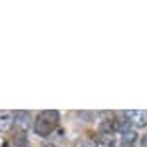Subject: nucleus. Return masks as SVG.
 <instances>
[{
	"label": "nucleus",
	"mask_w": 147,
	"mask_h": 147,
	"mask_svg": "<svg viewBox=\"0 0 147 147\" xmlns=\"http://www.w3.org/2000/svg\"><path fill=\"white\" fill-rule=\"evenodd\" d=\"M58 121H60V113L54 111V109H48V111H40L34 119V131L42 137L50 135L56 127H58Z\"/></svg>",
	"instance_id": "1"
},
{
	"label": "nucleus",
	"mask_w": 147,
	"mask_h": 147,
	"mask_svg": "<svg viewBox=\"0 0 147 147\" xmlns=\"http://www.w3.org/2000/svg\"><path fill=\"white\" fill-rule=\"evenodd\" d=\"M125 117L133 129H141L147 127V109H133V111H125Z\"/></svg>",
	"instance_id": "2"
},
{
	"label": "nucleus",
	"mask_w": 147,
	"mask_h": 147,
	"mask_svg": "<svg viewBox=\"0 0 147 147\" xmlns=\"http://www.w3.org/2000/svg\"><path fill=\"white\" fill-rule=\"evenodd\" d=\"M14 125V113L12 111H0V131L6 133Z\"/></svg>",
	"instance_id": "3"
},
{
	"label": "nucleus",
	"mask_w": 147,
	"mask_h": 147,
	"mask_svg": "<svg viewBox=\"0 0 147 147\" xmlns=\"http://www.w3.org/2000/svg\"><path fill=\"white\" fill-rule=\"evenodd\" d=\"M94 145L96 147H117V141H115L113 135H103V133H99L98 137H96V141H94Z\"/></svg>",
	"instance_id": "4"
},
{
	"label": "nucleus",
	"mask_w": 147,
	"mask_h": 147,
	"mask_svg": "<svg viewBox=\"0 0 147 147\" xmlns=\"http://www.w3.org/2000/svg\"><path fill=\"white\" fill-rule=\"evenodd\" d=\"M28 123H30V113H28V111H16V113H14V125L26 129Z\"/></svg>",
	"instance_id": "5"
},
{
	"label": "nucleus",
	"mask_w": 147,
	"mask_h": 147,
	"mask_svg": "<svg viewBox=\"0 0 147 147\" xmlns=\"http://www.w3.org/2000/svg\"><path fill=\"white\" fill-rule=\"evenodd\" d=\"M76 147H96V145L90 139H80V141H76Z\"/></svg>",
	"instance_id": "6"
},
{
	"label": "nucleus",
	"mask_w": 147,
	"mask_h": 147,
	"mask_svg": "<svg viewBox=\"0 0 147 147\" xmlns=\"http://www.w3.org/2000/svg\"><path fill=\"white\" fill-rule=\"evenodd\" d=\"M141 145H143V147H147V135L143 137V139H141Z\"/></svg>",
	"instance_id": "7"
},
{
	"label": "nucleus",
	"mask_w": 147,
	"mask_h": 147,
	"mask_svg": "<svg viewBox=\"0 0 147 147\" xmlns=\"http://www.w3.org/2000/svg\"><path fill=\"white\" fill-rule=\"evenodd\" d=\"M44 147H58V145H54V143H44Z\"/></svg>",
	"instance_id": "8"
}]
</instances>
